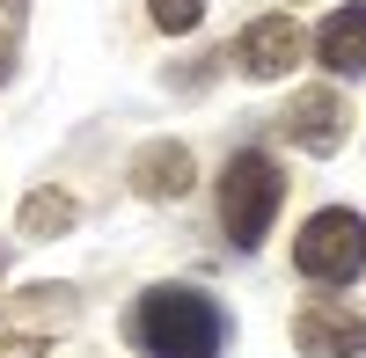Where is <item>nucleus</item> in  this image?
<instances>
[{
	"label": "nucleus",
	"instance_id": "obj_7",
	"mask_svg": "<svg viewBox=\"0 0 366 358\" xmlns=\"http://www.w3.org/2000/svg\"><path fill=\"white\" fill-rule=\"evenodd\" d=\"M315 51H322L330 73H366V0L337 8V15L315 29Z\"/></svg>",
	"mask_w": 366,
	"mask_h": 358
},
{
	"label": "nucleus",
	"instance_id": "obj_10",
	"mask_svg": "<svg viewBox=\"0 0 366 358\" xmlns=\"http://www.w3.org/2000/svg\"><path fill=\"white\" fill-rule=\"evenodd\" d=\"M147 8H154V29L176 37V29H191V22L205 15V0H147Z\"/></svg>",
	"mask_w": 366,
	"mask_h": 358
},
{
	"label": "nucleus",
	"instance_id": "obj_6",
	"mask_svg": "<svg viewBox=\"0 0 366 358\" xmlns=\"http://www.w3.org/2000/svg\"><path fill=\"white\" fill-rule=\"evenodd\" d=\"M279 125H286L293 146H308V154H337V146H345V96H337V88H308V96L286 103Z\"/></svg>",
	"mask_w": 366,
	"mask_h": 358
},
{
	"label": "nucleus",
	"instance_id": "obj_2",
	"mask_svg": "<svg viewBox=\"0 0 366 358\" xmlns=\"http://www.w3.org/2000/svg\"><path fill=\"white\" fill-rule=\"evenodd\" d=\"M279 205H286V175L271 154L249 146V154H234L220 168V227H227L234 249H257L271 234V220H279Z\"/></svg>",
	"mask_w": 366,
	"mask_h": 358
},
{
	"label": "nucleus",
	"instance_id": "obj_3",
	"mask_svg": "<svg viewBox=\"0 0 366 358\" xmlns=\"http://www.w3.org/2000/svg\"><path fill=\"white\" fill-rule=\"evenodd\" d=\"M293 263H300V278H315V285H352L366 271V220L345 213V205L315 213L300 227V242H293Z\"/></svg>",
	"mask_w": 366,
	"mask_h": 358
},
{
	"label": "nucleus",
	"instance_id": "obj_5",
	"mask_svg": "<svg viewBox=\"0 0 366 358\" xmlns=\"http://www.w3.org/2000/svg\"><path fill=\"white\" fill-rule=\"evenodd\" d=\"M300 44H308V37H300L293 15H257L234 37V66L249 73V81H279L286 66H300Z\"/></svg>",
	"mask_w": 366,
	"mask_h": 358
},
{
	"label": "nucleus",
	"instance_id": "obj_8",
	"mask_svg": "<svg viewBox=\"0 0 366 358\" xmlns=\"http://www.w3.org/2000/svg\"><path fill=\"white\" fill-rule=\"evenodd\" d=\"M132 183H139V198H183L191 190V154L183 146H147V154L132 161Z\"/></svg>",
	"mask_w": 366,
	"mask_h": 358
},
{
	"label": "nucleus",
	"instance_id": "obj_1",
	"mask_svg": "<svg viewBox=\"0 0 366 358\" xmlns=\"http://www.w3.org/2000/svg\"><path fill=\"white\" fill-rule=\"evenodd\" d=\"M132 344L147 358H220V307L191 285H154L132 307Z\"/></svg>",
	"mask_w": 366,
	"mask_h": 358
},
{
	"label": "nucleus",
	"instance_id": "obj_4",
	"mask_svg": "<svg viewBox=\"0 0 366 358\" xmlns=\"http://www.w3.org/2000/svg\"><path fill=\"white\" fill-rule=\"evenodd\" d=\"M300 358H366V314L352 300H308L293 314Z\"/></svg>",
	"mask_w": 366,
	"mask_h": 358
},
{
	"label": "nucleus",
	"instance_id": "obj_9",
	"mask_svg": "<svg viewBox=\"0 0 366 358\" xmlns=\"http://www.w3.org/2000/svg\"><path fill=\"white\" fill-rule=\"evenodd\" d=\"M66 227H74V198H66V190H29V198H22V234H29V242L66 234Z\"/></svg>",
	"mask_w": 366,
	"mask_h": 358
}]
</instances>
